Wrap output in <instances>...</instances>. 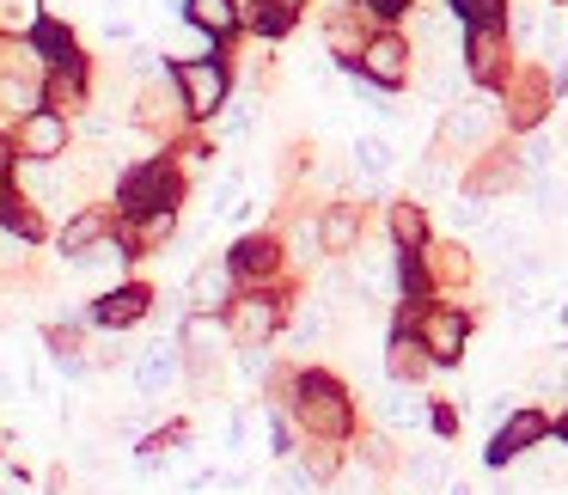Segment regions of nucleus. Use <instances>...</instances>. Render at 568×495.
I'll return each instance as SVG.
<instances>
[{
	"instance_id": "f704fd0d",
	"label": "nucleus",
	"mask_w": 568,
	"mask_h": 495,
	"mask_svg": "<svg viewBox=\"0 0 568 495\" xmlns=\"http://www.w3.org/2000/svg\"><path fill=\"white\" fill-rule=\"evenodd\" d=\"M367 7V19H379V26H392V19L409 13V0H361Z\"/></svg>"
},
{
	"instance_id": "f257e3e1",
	"label": "nucleus",
	"mask_w": 568,
	"mask_h": 495,
	"mask_svg": "<svg viewBox=\"0 0 568 495\" xmlns=\"http://www.w3.org/2000/svg\"><path fill=\"white\" fill-rule=\"evenodd\" d=\"M294 422L312 434V441H348V428H355V410H348V392L343 380H331V373H300L294 380Z\"/></svg>"
},
{
	"instance_id": "4c0bfd02",
	"label": "nucleus",
	"mask_w": 568,
	"mask_h": 495,
	"mask_svg": "<svg viewBox=\"0 0 568 495\" xmlns=\"http://www.w3.org/2000/svg\"><path fill=\"white\" fill-rule=\"evenodd\" d=\"M550 434H556V441H562V446H568V410H562V416H556V422H550Z\"/></svg>"
},
{
	"instance_id": "f8f14e48",
	"label": "nucleus",
	"mask_w": 568,
	"mask_h": 495,
	"mask_svg": "<svg viewBox=\"0 0 568 495\" xmlns=\"http://www.w3.org/2000/svg\"><path fill=\"white\" fill-rule=\"evenodd\" d=\"M282 257H287V251H282V239H275V233H251V239H239V245H233V257H226V263H233L239 282H270V275L282 270Z\"/></svg>"
},
{
	"instance_id": "6ab92c4d",
	"label": "nucleus",
	"mask_w": 568,
	"mask_h": 495,
	"mask_svg": "<svg viewBox=\"0 0 568 495\" xmlns=\"http://www.w3.org/2000/svg\"><path fill=\"white\" fill-rule=\"evenodd\" d=\"M31 111H43L38 74H0V117H7V123H26Z\"/></svg>"
},
{
	"instance_id": "9b49d317",
	"label": "nucleus",
	"mask_w": 568,
	"mask_h": 495,
	"mask_svg": "<svg viewBox=\"0 0 568 495\" xmlns=\"http://www.w3.org/2000/svg\"><path fill=\"white\" fill-rule=\"evenodd\" d=\"M361 74H367L373 87H404V80H409V43L397 38V31H379V38H367Z\"/></svg>"
},
{
	"instance_id": "e433bc0d",
	"label": "nucleus",
	"mask_w": 568,
	"mask_h": 495,
	"mask_svg": "<svg viewBox=\"0 0 568 495\" xmlns=\"http://www.w3.org/2000/svg\"><path fill=\"white\" fill-rule=\"evenodd\" d=\"M13 160H19V153H13V141H7V135H0V178H7V172H13Z\"/></svg>"
},
{
	"instance_id": "1a4fd4ad",
	"label": "nucleus",
	"mask_w": 568,
	"mask_h": 495,
	"mask_svg": "<svg viewBox=\"0 0 568 495\" xmlns=\"http://www.w3.org/2000/svg\"><path fill=\"white\" fill-rule=\"evenodd\" d=\"M129 380H135L141 397H165V392H172V385L184 380V348H178V336H160V343L135 361V373H129Z\"/></svg>"
},
{
	"instance_id": "ddd939ff",
	"label": "nucleus",
	"mask_w": 568,
	"mask_h": 495,
	"mask_svg": "<svg viewBox=\"0 0 568 495\" xmlns=\"http://www.w3.org/2000/svg\"><path fill=\"white\" fill-rule=\"evenodd\" d=\"M148 306H153L148 287H141V282H123V287H111V294L92 306V324H104V331H129V324L148 319Z\"/></svg>"
},
{
	"instance_id": "6e6552de",
	"label": "nucleus",
	"mask_w": 568,
	"mask_h": 495,
	"mask_svg": "<svg viewBox=\"0 0 568 495\" xmlns=\"http://www.w3.org/2000/svg\"><path fill=\"white\" fill-rule=\"evenodd\" d=\"M465 74L477 80V87H501V80H507V31L501 26H470Z\"/></svg>"
},
{
	"instance_id": "5701e85b",
	"label": "nucleus",
	"mask_w": 568,
	"mask_h": 495,
	"mask_svg": "<svg viewBox=\"0 0 568 495\" xmlns=\"http://www.w3.org/2000/svg\"><path fill=\"white\" fill-rule=\"evenodd\" d=\"M43 0H0V38H38Z\"/></svg>"
},
{
	"instance_id": "2eb2a0df",
	"label": "nucleus",
	"mask_w": 568,
	"mask_h": 495,
	"mask_svg": "<svg viewBox=\"0 0 568 495\" xmlns=\"http://www.w3.org/2000/svg\"><path fill=\"white\" fill-rule=\"evenodd\" d=\"M489 129H495V111L483 99H470V104H458V111L446 117V148H483Z\"/></svg>"
},
{
	"instance_id": "4468645a",
	"label": "nucleus",
	"mask_w": 568,
	"mask_h": 495,
	"mask_svg": "<svg viewBox=\"0 0 568 495\" xmlns=\"http://www.w3.org/2000/svg\"><path fill=\"white\" fill-rule=\"evenodd\" d=\"M184 26L209 31L214 43H226L239 26H245V7H239V0H184Z\"/></svg>"
},
{
	"instance_id": "a211bd4d",
	"label": "nucleus",
	"mask_w": 568,
	"mask_h": 495,
	"mask_svg": "<svg viewBox=\"0 0 568 495\" xmlns=\"http://www.w3.org/2000/svg\"><path fill=\"white\" fill-rule=\"evenodd\" d=\"M422 367H428V348H422L416 331H397L392 348H385V373H392V385H416Z\"/></svg>"
},
{
	"instance_id": "9d476101",
	"label": "nucleus",
	"mask_w": 568,
	"mask_h": 495,
	"mask_svg": "<svg viewBox=\"0 0 568 495\" xmlns=\"http://www.w3.org/2000/svg\"><path fill=\"white\" fill-rule=\"evenodd\" d=\"M233 287H239V275H233V263L226 257H209L196 275H190V287H184V300H190V312H226L233 306Z\"/></svg>"
},
{
	"instance_id": "c756f323",
	"label": "nucleus",
	"mask_w": 568,
	"mask_h": 495,
	"mask_svg": "<svg viewBox=\"0 0 568 495\" xmlns=\"http://www.w3.org/2000/svg\"><path fill=\"white\" fill-rule=\"evenodd\" d=\"M361 465H367V471H397L392 441H385V434H361Z\"/></svg>"
},
{
	"instance_id": "f3484780",
	"label": "nucleus",
	"mask_w": 568,
	"mask_h": 495,
	"mask_svg": "<svg viewBox=\"0 0 568 495\" xmlns=\"http://www.w3.org/2000/svg\"><path fill=\"white\" fill-rule=\"evenodd\" d=\"M104 239H111V214H104V209H74V221L62 226V251H68V257H87V251H99Z\"/></svg>"
},
{
	"instance_id": "7c9ffc66",
	"label": "nucleus",
	"mask_w": 568,
	"mask_h": 495,
	"mask_svg": "<svg viewBox=\"0 0 568 495\" xmlns=\"http://www.w3.org/2000/svg\"><path fill=\"white\" fill-rule=\"evenodd\" d=\"M263 495H318V483H312L300 465H287L282 477H270V489H263Z\"/></svg>"
},
{
	"instance_id": "b1692460",
	"label": "nucleus",
	"mask_w": 568,
	"mask_h": 495,
	"mask_svg": "<svg viewBox=\"0 0 568 495\" xmlns=\"http://www.w3.org/2000/svg\"><path fill=\"white\" fill-rule=\"evenodd\" d=\"M300 471H306L312 483H336L343 477V453H336V441H312L306 453H300Z\"/></svg>"
},
{
	"instance_id": "58836bf2",
	"label": "nucleus",
	"mask_w": 568,
	"mask_h": 495,
	"mask_svg": "<svg viewBox=\"0 0 568 495\" xmlns=\"http://www.w3.org/2000/svg\"><path fill=\"white\" fill-rule=\"evenodd\" d=\"M446 495H477V489H470V483H446Z\"/></svg>"
},
{
	"instance_id": "c85d7f7f",
	"label": "nucleus",
	"mask_w": 568,
	"mask_h": 495,
	"mask_svg": "<svg viewBox=\"0 0 568 495\" xmlns=\"http://www.w3.org/2000/svg\"><path fill=\"white\" fill-rule=\"evenodd\" d=\"M453 13L465 19V26H501V0H453Z\"/></svg>"
},
{
	"instance_id": "393cba45",
	"label": "nucleus",
	"mask_w": 568,
	"mask_h": 495,
	"mask_svg": "<svg viewBox=\"0 0 568 495\" xmlns=\"http://www.w3.org/2000/svg\"><path fill=\"white\" fill-rule=\"evenodd\" d=\"M0 221H7V233H19V239H43V214H38V202L13 196V190H7V202H0Z\"/></svg>"
},
{
	"instance_id": "f03ea898",
	"label": "nucleus",
	"mask_w": 568,
	"mask_h": 495,
	"mask_svg": "<svg viewBox=\"0 0 568 495\" xmlns=\"http://www.w3.org/2000/svg\"><path fill=\"white\" fill-rule=\"evenodd\" d=\"M116 202H123V221H141V214L178 209V165H172V160L135 165V172L123 178V190H116Z\"/></svg>"
},
{
	"instance_id": "2f4dec72",
	"label": "nucleus",
	"mask_w": 568,
	"mask_h": 495,
	"mask_svg": "<svg viewBox=\"0 0 568 495\" xmlns=\"http://www.w3.org/2000/svg\"><path fill=\"white\" fill-rule=\"evenodd\" d=\"M306 13H318L324 26H343V19L361 13V0H306Z\"/></svg>"
},
{
	"instance_id": "423d86ee",
	"label": "nucleus",
	"mask_w": 568,
	"mask_h": 495,
	"mask_svg": "<svg viewBox=\"0 0 568 495\" xmlns=\"http://www.w3.org/2000/svg\"><path fill=\"white\" fill-rule=\"evenodd\" d=\"M68 141H74V129H68V117L62 111H31L26 123H19V160H31V165H50V160H62L68 153Z\"/></svg>"
},
{
	"instance_id": "72a5a7b5",
	"label": "nucleus",
	"mask_w": 568,
	"mask_h": 495,
	"mask_svg": "<svg viewBox=\"0 0 568 495\" xmlns=\"http://www.w3.org/2000/svg\"><path fill=\"white\" fill-rule=\"evenodd\" d=\"M550 160H556V148L538 135V141L526 148V160H519V165H526V178H544V172H550Z\"/></svg>"
},
{
	"instance_id": "c9c22d12",
	"label": "nucleus",
	"mask_w": 568,
	"mask_h": 495,
	"mask_svg": "<svg viewBox=\"0 0 568 495\" xmlns=\"http://www.w3.org/2000/svg\"><path fill=\"white\" fill-rule=\"evenodd\" d=\"M239 373H245V380H263V373H270V361H263V348H245V355H239Z\"/></svg>"
},
{
	"instance_id": "cd10ccee",
	"label": "nucleus",
	"mask_w": 568,
	"mask_h": 495,
	"mask_svg": "<svg viewBox=\"0 0 568 495\" xmlns=\"http://www.w3.org/2000/svg\"><path fill=\"white\" fill-rule=\"evenodd\" d=\"M507 117H514L519 129H531V123H538V117H544V87H538V80H526V87L514 92V111H507Z\"/></svg>"
},
{
	"instance_id": "4be33fe9",
	"label": "nucleus",
	"mask_w": 568,
	"mask_h": 495,
	"mask_svg": "<svg viewBox=\"0 0 568 495\" xmlns=\"http://www.w3.org/2000/svg\"><path fill=\"white\" fill-rule=\"evenodd\" d=\"M392 239L404 257H422V239H428V214L416 202H392Z\"/></svg>"
},
{
	"instance_id": "bb28decb",
	"label": "nucleus",
	"mask_w": 568,
	"mask_h": 495,
	"mask_svg": "<svg viewBox=\"0 0 568 495\" xmlns=\"http://www.w3.org/2000/svg\"><path fill=\"white\" fill-rule=\"evenodd\" d=\"M324 43H331V55H343L348 68H361V55H367V38H361V26H355V19L331 26V31H324Z\"/></svg>"
},
{
	"instance_id": "412c9836",
	"label": "nucleus",
	"mask_w": 568,
	"mask_h": 495,
	"mask_svg": "<svg viewBox=\"0 0 568 495\" xmlns=\"http://www.w3.org/2000/svg\"><path fill=\"white\" fill-rule=\"evenodd\" d=\"M294 0H251L245 7V26L257 31V38H287V31H294Z\"/></svg>"
},
{
	"instance_id": "473e14b6",
	"label": "nucleus",
	"mask_w": 568,
	"mask_h": 495,
	"mask_svg": "<svg viewBox=\"0 0 568 495\" xmlns=\"http://www.w3.org/2000/svg\"><path fill=\"white\" fill-rule=\"evenodd\" d=\"M428 275H440V282H458V275H470L465 251H440V257L428 263Z\"/></svg>"
},
{
	"instance_id": "aec40b11",
	"label": "nucleus",
	"mask_w": 568,
	"mask_h": 495,
	"mask_svg": "<svg viewBox=\"0 0 568 495\" xmlns=\"http://www.w3.org/2000/svg\"><path fill=\"white\" fill-rule=\"evenodd\" d=\"M318 226H324V251H331V257H348V251H355V239H361V209L336 202V209L318 214Z\"/></svg>"
},
{
	"instance_id": "a878e982",
	"label": "nucleus",
	"mask_w": 568,
	"mask_h": 495,
	"mask_svg": "<svg viewBox=\"0 0 568 495\" xmlns=\"http://www.w3.org/2000/svg\"><path fill=\"white\" fill-rule=\"evenodd\" d=\"M392 160H397L392 141H373V135L355 141V172H361V178H385V172H392Z\"/></svg>"
},
{
	"instance_id": "7ed1b4c3",
	"label": "nucleus",
	"mask_w": 568,
	"mask_h": 495,
	"mask_svg": "<svg viewBox=\"0 0 568 495\" xmlns=\"http://www.w3.org/2000/svg\"><path fill=\"white\" fill-rule=\"evenodd\" d=\"M172 87H178V99H184L190 123H209L226 104V68L214 62V55L209 62H172Z\"/></svg>"
},
{
	"instance_id": "0eeeda50",
	"label": "nucleus",
	"mask_w": 568,
	"mask_h": 495,
	"mask_svg": "<svg viewBox=\"0 0 568 495\" xmlns=\"http://www.w3.org/2000/svg\"><path fill=\"white\" fill-rule=\"evenodd\" d=\"M550 434V416L544 410H531V404H519L514 416L495 428V441H489V465H514V458H526V453H538V441Z\"/></svg>"
},
{
	"instance_id": "ea45409f",
	"label": "nucleus",
	"mask_w": 568,
	"mask_h": 495,
	"mask_svg": "<svg viewBox=\"0 0 568 495\" xmlns=\"http://www.w3.org/2000/svg\"><path fill=\"white\" fill-rule=\"evenodd\" d=\"M0 202H7V184H0Z\"/></svg>"
},
{
	"instance_id": "39448f33",
	"label": "nucleus",
	"mask_w": 568,
	"mask_h": 495,
	"mask_svg": "<svg viewBox=\"0 0 568 495\" xmlns=\"http://www.w3.org/2000/svg\"><path fill=\"white\" fill-rule=\"evenodd\" d=\"M416 336H422V348H428V361L453 367V361L465 355V343H470V312L465 306H422Z\"/></svg>"
},
{
	"instance_id": "dca6fc26",
	"label": "nucleus",
	"mask_w": 568,
	"mask_h": 495,
	"mask_svg": "<svg viewBox=\"0 0 568 495\" xmlns=\"http://www.w3.org/2000/svg\"><path fill=\"white\" fill-rule=\"evenodd\" d=\"M379 416H385V428L416 434V428H428V422H434V404H428V397H416L409 385H392V392H385V404H379Z\"/></svg>"
},
{
	"instance_id": "20e7f679",
	"label": "nucleus",
	"mask_w": 568,
	"mask_h": 495,
	"mask_svg": "<svg viewBox=\"0 0 568 495\" xmlns=\"http://www.w3.org/2000/svg\"><path fill=\"white\" fill-rule=\"evenodd\" d=\"M275 331H282V300L263 294V287H251V294H239L233 306H226V336H233L239 348H263Z\"/></svg>"
}]
</instances>
